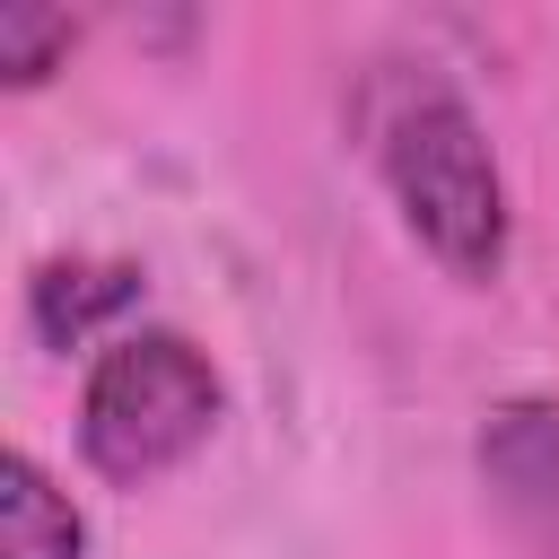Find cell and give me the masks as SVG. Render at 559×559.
Returning <instances> with one entry per match:
<instances>
[{
  "instance_id": "6da1fadb",
  "label": "cell",
  "mask_w": 559,
  "mask_h": 559,
  "mask_svg": "<svg viewBox=\"0 0 559 559\" xmlns=\"http://www.w3.org/2000/svg\"><path fill=\"white\" fill-rule=\"evenodd\" d=\"M349 140L393 201L402 236L454 280V288H498L515 253V201L498 140L472 105V87L428 61V52H376L349 79Z\"/></svg>"
},
{
  "instance_id": "7a4b0ae2",
  "label": "cell",
  "mask_w": 559,
  "mask_h": 559,
  "mask_svg": "<svg viewBox=\"0 0 559 559\" xmlns=\"http://www.w3.org/2000/svg\"><path fill=\"white\" fill-rule=\"evenodd\" d=\"M227 419L218 358L175 323L114 332L79 376V463L105 489H148L175 463H192Z\"/></svg>"
},
{
  "instance_id": "3957f363",
  "label": "cell",
  "mask_w": 559,
  "mask_h": 559,
  "mask_svg": "<svg viewBox=\"0 0 559 559\" xmlns=\"http://www.w3.org/2000/svg\"><path fill=\"white\" fill-rule=\"evenodd\" d=\"M480 489L524 542V559H559V402L550 393H507L480 411L472 437Z\"/></svg>"
},
{
  "instance_id": "277c9868",
  "label": "cell",
  "mask_w": 559,
  "mask_h": 559,
  "mask_svg": "<svg viewBox=\"0 0 559 559\" xmlns=\"http://www.w3.org/2000/svg\"><path fill=\"white\" fill-rule=\"evenodd\" d=\"M131 306H140V262H122V253H52L26 271V332L52 349H79L96 332L114 341V323Z\"/></svg>"
},
{
  "instance_id": "5b68a950",
  "label": "cell",
  "mask_w": 559,
  "mask_h": 559,
  "mask_svg": "<svg viewBox=\"0 0 559 559\" xmlns=\"http://www.w3.org/2000/svg\"><path fill=\"white\" fill-rule=\"evenodd\" d=\"M0 559H87V515L79 498L26 454H0Z\"/></svg>"
},
{
  "instance_id": "8992f818",
  "label": "cell",
  "mask_w": 559,
  "mask_h": 559,
  "mask_svg": "<svg viewBox=\"0 0 559 559\" xmlns=\"http://www.w3.org/2000/svg\"><path fill=\"white\" fill-rule=\"evenodd\" d=\"M79 52V17L70 9H44V0H9L0 9V79L9 87H44L52 70H70Z\"/></svg>"
}]
</instances>
